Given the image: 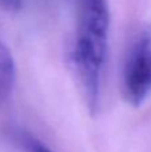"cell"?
Wrapping results in <instances>:
<instances>
[{"instance_id": "obj_2", "label": "cell", "mask_w": 151, "mask_h": 152, "mask_svg": "<svg viewBox=\"0 0 151 152\" xmlns=\"http://www.w3.org/2000/svg\"><path fill=\"white\" fill-rule=\"evenodd\" d=\"M123 92L138 107L151 92V26H144L131 40L123 66Z\"/></svg>"}, {"instance_id": "obj_3", "label": "cell", "mask_w": 151, "mask_h": 152, "mask_svg": "<svg viewBox=\"0 0 151 152\" xmlns=\"http://www.w3.org/2000/svg\"><path fill=\"white\" fill-rule=\"evenodd\" d=\"M16 80V66L11 51L0 42V104L7 102L12 94Z\"/></svg>"}, {"instance_id": "obj_1", "label": "cell", "mask_w": 151, "mask_h": 152, "mask_svg": "<svg viewBox=\"0 0 151 152\" xmlns=\"http://www.w3.org/2000/svg\"><path fill=\"white\" fill-rule=\"evenodd\" d=\"M76 12L74 64L91 111L98 108L107 53L110 11L107 0H72Z\"/></svg>"}, {"instance_id": "obj_5", "label": "cell", "mask_w": 151, "mask_h": 152, "mask_svg": "<svg viewBox=\"0 0 151 152\" xmlns=\"http://www.w3.org/2000/svg\"><path fill=\"white\" fill-rule=\"evenodd\" d=\"M0 5L8 11H18L21 7V0H0Z\"/></svg>"}, {"instance_id": "obj_4", "label": "cell", "mask_w": 151, "mask_h": 152, "mask_svg": "<svg viewBox=\"0 0 151 152\" xmlns=\"http://www.w3.org/2000/svg\"><path fill=\"white\" fill-rule=\"evenodd\" d=\"M20 143L23 144L26 152H52L47 145L43 144L42 142H39L31 135L26 134L23 136H20Z\"/></svg>"}]
</instances>
